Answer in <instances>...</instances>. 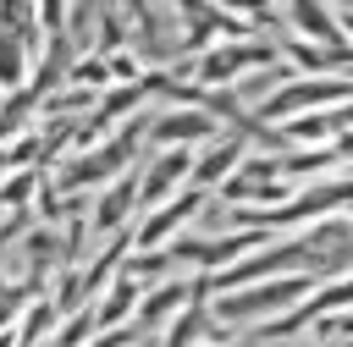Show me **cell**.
<instances>
[{"mask_svg": "<svg viewBox=\"0 0 353 347\" xmlns=\"http://www.w3.org/2000/svg\"><path fill=\"white\" fill-rule=\"evenodd\" d=\"M33 22H39L33 6H0V94H22L28 50L39 44Z\"/></svg>", "mask_w": 353, "mask_h": 347, "instance_id": "6da1fadb", "label": "cell"}, {"mask_svg": "<svg viewBox=\"0 0 353 347\" xmlns=\"http://www.w3.org/2000/svg\"><path fill=\"white\" fill-rule=\"evenodd\" d=\"M182 176H193L188 149H165V154H154V160L143 165V176H138V209H149V204H171Z\"/></svg>", "mask_w": 353, "mask_h": 347, "instance_id": "7a4b0ae2", "label": "cell"}, {"mask_svg": "<svg viewBox=\"0 0 353 347\" xmlns=\"http://www.w3.org/2000/svg\"><path fill=\"white\" fill-rule=\"evenodd\" d=\"M193 209H204V193L193 187V193H182V198H171V204H160L143 226H132V248H160L165 237H171V226H182V220H193Z\"/></svg>", "mask_w": 353, "mask_h": 347, "instance_id": "3957f363", "label": "cell"}, {"mask_svg": "<svg viewBox=\"0 0 353 347\" xmlns=\"http://www.w3.org/2000/svg\"><path fill=\"white\" fill-rule=\"evenodd\" d=\"M298 286H303V275H292V281H276V286H254V292L215 297V319H248V314H259V308H281V303H287Z\"/></svg>", "mask_w": 353, "mask_h": 347, "instance_id": "277c9868", "label": "cell"}, {"mask_svg": "<svg viewBox=\"0 0 353 347\" xmlns=\"http://www.w3.org/2000/svg\"><path fill=\"white\" fill-rule=\"evenodd\" d=\"M149 138L182 149L188 138H215V121H210V110H171V116H154L149 121Z\"/></svg>", "mask_w": 353, "mask_h": 347, "instance_id": "5b68a950", "label": "cell"}, {"mask_svg": "<svg viewBox=\"0 0 353 347\" xmlns=\"http://www.w3.org/2000/svg\"><path fill=\"white\" fill-rule=\"evenodd\" d=\"M259 61H270V50H265V44H237V50H210V55L199 61V77H204V83H232V72H243V66H259Z\"/></svg>", "mask_w": 353, "mask_h": 347, "instance_id": "8992f818", "label": "cell"}, {"mask_svg": "<svg viewBox=\"0 0 353 347\" xmlns=\"http://www.w3.org/2000/svg\"><path fill=\"white\" fill-rule=\"evenodd\" d=\"M188 292H193V286H188L182 275H176V281H160V286H154V292L138 303V319H132V330H149L154 319H165L171 308H182V303H188Z\"/></svg>", "mask_w": 353, "mask_h": 347, "instance_id": "52a82bcc", "label": "cell"}, {"mask_svg": "<svg viewBox=\"0 0 353 347\" xmlns=\"http://www.w3.org/2000/svg\"><path fill=\"white\" fill-rule=\"evenodd\" d=\"M237 160H243V143H237V138H221V143H210V154H204V160H193L199 193H204L210 182H221V176H226V171H232Z\"/></svg>", "mask_w": 353, "mask_h": 347, "instance_id": "ba28073f", "label": "cell"}]
</instances>
